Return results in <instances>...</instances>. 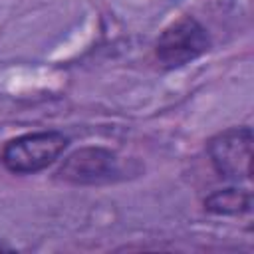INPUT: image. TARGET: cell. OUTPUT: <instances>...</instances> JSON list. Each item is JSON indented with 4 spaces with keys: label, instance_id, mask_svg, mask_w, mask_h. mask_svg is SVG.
I'll return each instance as SVG.
<instances>
[{
    "label": "cell",
    "instance_id": "3",
    "mask_svg": "<svg viewBox=\"0 0 254 254\" xmlns=\"http://www.w3.org/2000/svg\"><path fill=\"white\" fill-rule=\"evenodd\" d=\"M212 167L226 179H250L252 175V131L250 127H230L216 133L206 143Z\"/></svg>",
    "mask_w": 254,
    "mask_h": 254
},
{
    "label": "cell",
    "instance_id": "2",
    "mask_svg": "<svg viewBox=\"0 0 254 254\" xmlns=\"http://www.w3.org/2000/svg\"><path fill=\"white\" fill-rule=\"evenodd\" d=\"M210 38L202 24L192 16H181L171 22L155 44V56L163 67H181L206 54Z\"/></svg>",
    "mask_w": 254,
    "mask_h": 254
},
{
    "label": "cell",
    "instance_id": "6",
    "mask_svg": "<svg viewBox=\"0 0 254 254\" xmlns=\"http://www.w3.org/2000/svg\"><path fill=\"white\" fill-rule=\"evenodd\" d=\"M0 250H10V246H6L4 242H0Z\"/></svg>",
    "mask_w": 254,
    "mask_h": 254
},
{
    "label": "cell",
    "instance_id": "4",
    "mask_svg": "<svg viewBox=\"0 0 254 254\" xmlns=\"http://www.w3.org/2000/svg\"><path fill=\"white\" fill-rule=\"evenodd\" d=\"M56 175L69 185H103L121 177V163L105 147H81L64 159Z\"/></svg>",
    "mask_w": 254,
    "mask_h": 254
},
{
    "label": "cell",
    "instance_id": "5",
    "mask_svg": "<svg viewBox=\"0 0 254 254\" xmlns=\"http://www.w3.org/2000/svg\"><path fill=\"white\" fill-rule=\"evenodd\" d=\"M250 206H252V196L244 189H222V190H214L204 198V208L212 214L236 216L248 212Z\"/></svg>",
    "mask_w": 254,
    "mask_h": 254
},
{
    "label": "cell",
    "instance_id": "1",
    "mask_svg": "<svg viewBox=\"0 0 254 254\" xmlns=\"http://www.w3.org/2000/svg\"><path fill=\"white\" fill-rule=\"evenodd\" d=\"M69 145L60 131H38L10 139L2 149V165L16 175H30L50 167Z\"/></svg>",
    "mask_w": 254,
    "mask_h": 254
}]
</instances>
